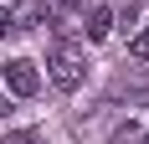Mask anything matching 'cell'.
Listing matches in <instances>:
<instances>
[{"label":"cell","mask_w":149,"mask_h":144,"mask_svg":"<svg viewBox=\"0 0 149 144\" xmlns=\"http://www.w3.org/2000/svg\"><path fill=\"white\" fill-rule=\"evenodd\" d=\"M46 77H52L62 93H77L82 77H88V52H82L72 36H57L52 52H46Z\"/></svg>","instance_id":"obj_1"},{"label":"cell","mask_w":149,"mask_h":144,"mask_svg":"<svg viewBox=\"0 0 149 144\" xmlns=\"http://www.w3.org/2000/svg\"><path fill=\"white\" fill-rule=\"evenodd\" d=\"M0 82H5V93H15V98H36V93H41V72H36V62L15 57V62H5Z\"/></svg>","instance_id":"obj_2"},{"label":"cell","mask_w":149,"mask_h":144,"mask_svg":"<svg viewBox=\"0 0 149 144\" xmlns=\"http://www.w3.org/2000/svg\"><path fill=\"white\" fill-rule=\"evenodd\" d=\"M82 31H88V41H103L108 31H113V10H108V5H98V10L88 15V26H82Z\"/></svg>","instance_id":"obj_3"},{"label":"cell","mask_w":149,"mask_h":144,"mask_svg":"<svg viewBox=\"0 0 149 144\" xmlns=\"http://www.w3.org/2000/svg\"><path fill=\"white\" fill-rule=\"evenodd\" d=\"M77 5H82V0H41V15L46 21H62V15H72Z\"/></svg>","instance_id":"obj_4"},{"label":"cell","mask_w":149,"mask_h":144,"mask_svg":"<svg viewBox=\"0 0 149 144\" xmlns=\"http://www.w3.org/2000/svg\"><path fill=\"white\" fill-rule=\"evenodd\" d=\"M129 57H139V62H149V26H139L134 36H129Z\"/></svg>","instance_id":"obj_5"},{"label":"cell","mask_w":149,"mask_h":144,"mask_svg":"<svg viewBox=\"0 0 149 144\" xmlns=\"http://www.w3.org/2000/svg\"><path fill=\"white\" fill-rule=\"evenodd\" d=\"M0 144H41V134H36V129H15V134H5Z\"/></svg>","instance_id":"obj_6"},{"label":"cell","mask_w":149,"mask_h":144,"mask_svg":"<svg viewBox=\"0 0 149 144\" xmlns=\"http://www.w3.org/2000/svg\"><path fill=\"white\" fill-rule=\"evenodd\" d=\"M134 139H139V124H123V129L113 134V144H134Z\"/></svg>","instance_id":"obj_7"},{"label":"cell","mask_w":149,"mask_h":144,"mask_svg":"<svg viewBox=\"0 0 149 144\" xmlns=\"http://www.w3.org/2000/svg\"><path fill=\"white\" fill-rule=\"evenodd\" d=\"M10 31H15V21H10V10L0 5V36H10Z\"/></svg>","instance_id":"obj_8"},{"label":"cell","mask_w":149,"mask_h":144,"mask_svg":"<svg viewBox=\"0 0 149 144\" xmlns=\"http://www.w3.org/2000/svg\"><path fill=\"white\" fill-rule=\"evenodd\" d=\"M5 113H10V103H5V98H0V118H5Z\"/></svg>","instance_id":"obj_9"},{"label":"cell","mask_w":149,"mask_h":144,"mask_svg":"<svg viewBox=\"0 0 149 144\" xmlns=\"http://www.w3.org/2000/svg\"><path fill=\"white\" fill-rule=\"evenodd\" d=\"M144 144H149V139H144Z\"/></svg>","instance_id":"obj_10"}]
</instances>
